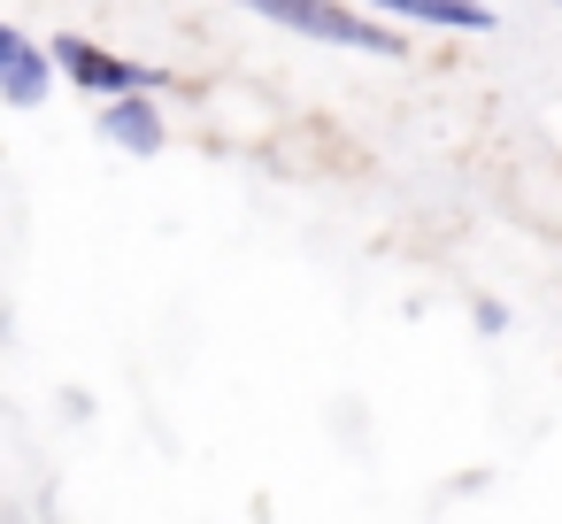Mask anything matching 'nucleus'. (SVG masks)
I'll return each instance as SVG.
<instances>
[{
    "instance_id": "4",
    "label": "nucleus",
    "mask_w": 562,
    "mask_h": 524,
    "mask_svg": "<svg viewBox=\"0 0 562 524\" xmlns=\"http://www.w3.org/2000/svg\"><path fill=\"white\" fill-rule=\"evenodd\" d=\"M101 132H109L116 147H132V155H155V147H162V116H155L147 101H116V109L101 116Z\"/></svg>"
},
{
    "instance_id": "2",
    "label": "nucleus",
    "mask_w": 562,
    "mask_h": 524,
    "mask_svg": "<svg viewBox=\"0 0 562 524\" xmlns=\"http://www.w3.org/2000/svg\"><path fill=\"white\" fill-rule=\"evenodd\" d=\"M0 93H9L16 109H40L47 101V55L24 32H9V24H0Z\"/></svg>"
},
{
    "instance_id": "5",
    "label": "nucleus",
    "mask_w": 562,
    "mask_h": 524,
    "mask_svg": "<svg viewBox=\"0 0 562 524\" xmlns=\"http://www.w3.org/2000/svg\"><path fill=\"white\" fill-rule=\"evenodd\" d=\"M401 16H416V24H447V32H477V24H493L485 9H454V0H401Z\"/></svg>"
},
{
    "instance_id": "3",
    "label": "nucleus",
    "mask_w": 562,
    "mask_h": 524,
    "mask_svg": "<svg viewBox=\"0 0 562 524\" xmlns=\"http://www.w3.org/2000/svg\"><path fill=\"white\" fill-rule=\"evenodd\" d=\"M55 63H63L78 86H101V93H139V86H147V70H132V63H116V55L86 47V40H63V47H55Z\"/></svg>"
},
{
    "instance_id": "1",
    "label": "nucleus",
    "mask_w": 562,
    "mask_h": 524,
    "mask_svg": "<svg viewBox=\"0 0 562 524\" xmlns=\"http://www.w3.org/2000/svg\"><path fill=\"white\" fill-rule=\"evenodd\" d=\"M278 24H293V32H308V40H339V47H362V55H401L378 24H362V16H347V9H270Z\"/></svg>"
}]
</instances>
